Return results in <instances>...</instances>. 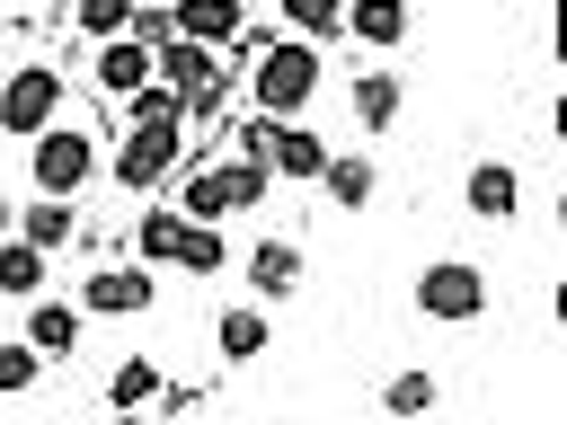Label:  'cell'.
Here are the masks:
<instances>
[{
    "label": "cell",
    "mask_w": 567,
    "mask_h": 425,
    "mask_svg": "<svg viewBox=\"0 0 567 425\" xmlns=\"http://www.w3.org/2000/svg\"><path fill=\"white\" fill-rule=\"evenodd\" d=\"M292 283H301V248L292 239H257L248 248V292L257 301H292Z\"/></svg>",
    "instance_id": "10"
},
{
    "label": "cell",
    "mask_w": 567,
    "mask_h": 425,
    "mask_svg": "<svg viewBox=\"0 0 567 425\" xmlns=\"http://www.w3.org/2000/svg\"><path fill=\"white\" fill-rule=\"evenodd\" d=\"M159 398H168V390H159V363H151V354H124V363L106 372V407H115V416L159 407Z\"/></svg>",
    "instance_id": "15"
},
{
    "label": "cell",
    "mask_w": 567,
    "mask_h": 425,
    "mask_svg": "<svg viewBox=\"0 0 567 425\" xmlns=\"http://www.w3.org/2000/svg\"><path fill=\"white\" fill-rule=\"evenodd\" d=\"M549 310H558V328H567V274H558V292H549Z\"/></svg>",
    "instance_id": "27"
},
{
    "label": "cell",
    "mask_w": 567,
    "mask_h": 425,
    "mask_svg": "<svg viewBox=\"0 0 567 425\" xmlns=\"http://www.w3.org/2000/svg\"><path fill=\"white\" fill-rule=\"evenodd\" d=\"M151 71H159V53H151L142 35H106V53H97V89H106V97H133Z\"/></svg>",
    "instance_id": "8"
},
{
    "label": "cell",
    "mask_w": 567,
    "mask_h": 425,
    "mask_svg": "<svg viewBox=\"0 0 567 425\" xmlns=\"http://www.w3.org/2000/svg\"><path fill=\"white\" fill-rule=\"evenodd\" d=\"M461 204H470V221H514V212H523V177H514V159H478V168L461 177Z\"/></svg>",
    "instance_id": "7"
},
{
    "label": "cell",
    "mask_w": 567,
    "mask_h": 425,
    "mask_svg": "<svg viewBox=\"0 0 567 425\" xmlns=\"http://www.w3.org/2000/svg\"><path fill=\"white\" fill-rule=\"evenodd\" d=\"M71 18H80V35H124L133 27V0H80Z\"/></svg>",
    "instance_id": "23"
},
{
    "label": "cell",
    "mask_w": 567,
    "mask_h": 425,
    "mask_svg": "<svg viewBox=\"0 0 567 425\" xmlns=\"http://www.w3.org/2000/svg\"><path fill=\"white\" fill-rule=\"evenodd\" d=\"M319 186H328V204H337V212H363V204L381 195V168H372L363 151H328V168H319Z\"/></svg>",
    "instance_id": "9"
},
{
    "label": "cell",
    "mask_w": 567,
    "mask_h": 425,
    "mask_svg": "<svg viewBox=\"0 0 567 425\" xmlns=\"http://www.w3.org/2000/svg\"><path fill=\"white\" fill-rule=\"evenodd\" d=\"M27 345H35L44 363L71 354V345H80V310H71V301H35V310H27Z\"/></svg>",
    "instance_id": "18"
},
{
    "label": "cell",
    "mask_w": 567,
    "mask_h": 425,
    "mask_svg": "<svg viewBox=\"0 0 567 425\" xmlns=\"http://www.w3.org/2000/svg\"><path fill=\"white\" fill-rule=\"evenodd\" d=\"M434 398H443V381H434V372H416V363L381 381V407H390V416H425Z\"/></svg>",
    "instance_id": "20"
},
{
    "label": "cell",
    "mask_w": 567,
    "mask_h": 425,
    "mask_svg": "<svg viewBox=\"0 0 567 425\" xmlns=\"http://www.w3.org/2000/svg\"><path fill=\"white\" fill-rule=\"evenodd\" d=\"M168 18H177V35H195V44H221V53L239 44V0H177Z\"/></svg>",
    "instance_id": "16"
},
{
    "label": "cell",
    "mask_w": 567,
    "mask_h": 425,
    "mask_svg": "<svg viewBox=\"0 0 567 425\" xmlns=\"http://www.w3.org/2000/svg\"><path fill=\"white\" fill-rule=\"evenodd\" d=\"M186 230H195L186 212H159V204H151V212L133 221V248H142V266H186Z\"/></svg>",
    "instance_id": "13"
},
{
    "label": "cell",
    "mask_w": 567,
    "mask_h": 425,
    "mask_svg": "<svg viewBox=\"0 0 567 425\" xmlns=\"http://www.w3.org/2000/svg\"><path fill=\"white\" fill-rule=\"evenodd\" d=\"M27 159H35V195H80V186L97 177V142L71 133V124H44Z\"/></svg>",
    "instance_id": "4"
},
{
    "label": "cell",
    "mask_w": 567,
    "mask_h": 425,
    "mask_svg": "<svg viewBox=\"0 0 567 425\" xmlns=\"http://www.w3.org/2000/svg\"><path fill=\"white\" fill-rule=\"evenodd\" d=\"M151 266H97L89 283H80V310H97V319H133V310H151Z\"/></svg>",
    "instance_id": "6"
},
{
    "label": "cell",
    "mask_w": 567,
    "mask_h": 425,
    "mask_svg": "<svg viewBox=\"0 0 567 425\" xmlns=\"http://www.w3.org/2000/svg\"><path fill=\"white\" fill-rule=\"evenodd\" d=\"M310 89H319V53H310V35L266 44V53H257V71H248L257 115H301V106H310Z\"/></svg>",
    "instance_id": "2"
},
{
    "label": "cell",
    "mask_w": 567,
    "mask_h": 425,
    "mask_svg": "<svg viewBox=\"0 0 567 425\" xmlns=\"http://www.w3.org/2000/svg\"><path fill=\"white\" fill-rule=\"evenodd\" d=\"M292 35H346V0H275Z\"/></svg>",
    "instance_id": "21"
},
{
    "label": "cell",
    "mask_w": 567,
    "mask_h": 425,
    "mask_svg": "<svg viewBox=\"0 0 567 425\" xmlns=\"http://www.w3.org/2000/svg\"><path fill=\"white\" fill-rule=\"evenodd\" d=\"M71 230H80L71 195H35V204H18V239H35L44 257H53V248H71Z\"/></svg>",
    "instance_id": "12"
},
{
    "label": "cell",
    "mask_w": 567,
    "mask_h": 425,
    "mask_svg": "<svg viewBox=\"0 0 567 425\" xmlns=\"http://www.w3.org/2000/svg\"><path fill=\"white\" fill-rule=\"evenodd\" d=\"M213 345H221V363H257V354H266V310H257V301H230V310L213 319Z\"/></svg>",
    "instance_id": "14"
},
{
    "label": "cell",
    "mask_w": 567,
    "mask_h": 425,
    "mask_svg": "<svg viewBox=\"0 0 567 425\" xmlns=\"http://www.w3.org/2000/svg\"><path fill=\"white\" fill-rule=\"evenodd\" d=\"M186 221H195V212H186ZM186 274H221V230H213V221L186 230Z\"/></svg>",
    "instance_id": "24"
},
{
    "label": "cell",
    "mask_w": 567,
    "mask_h": 425,
    "mask_svg": "<svg viewBox=\"0 0 567 425\" xmlns=\"http://www.w3.org/2000/svg\"><path fill=\"white\" fill-rule=\"evenodd\" d=\"M9 230H18V204H9V195H0V239H9Z\"/></svg>",
    "instance_id": "25"
},
{
    "label": "cell",
    "mask_w": 567,
    "mask_h": 425,
    "mask_svg": "<svg viewBox=\"0 0 567 425\" xmlns=\"http://www.w3.org/2000/svg\"><path fill=\"white\" fill-rule=\"evenodd\" d=\"M35 381H44V354H35V345H27V336H18V345H9V336H0V390H9V398H18V390H35Z\"/></svg>",
    "instance_id": "22"
},
{
    "label": "cell",
    "mask_w": 567,
    "mask_h": 425,
    "mask_svg": "<svg viewBox=\"0 0 567 425\" xmlns=\"http://www.w3.org/2000/svg\"><path fill=\"white\" fill-rule=\"evenodd\" d=\"M346 35L372 44V53L408 44V0H346Z\"/></svg>",
    "instance_id": "11"
},
{
    "label": "cell",
    "mask_w": 567,
    "mask_h": 425,
    "mask_svg": "<svg viewBox=\"0 0 567 425\" xmlns=\"http://www.w3.org/2000/svg\"><path fill=\"white\" fill-rule=\"evenodd\" d=\"M354 124L363 133H390L399 124V71H354Z\"/></svg>",
    "instance_id": "17"
},
{
    "label": "cell",
    "mask_w": 567,
    "mask_h": 425,
    "mask_svg": "<svg viewBox=\"0 0 567 425\" xmlns=\"http://www.w3.org/2000/svg\"><path fill=\"white\" fill-rule=\"evenodd\" d=\"M416 310H425V319H478V310H487V274H478L470 257H434V266L416 274Z\"/></svg>",
    "instance_id": "5"
},
{
    "label": "cell",
    "mask_w": 567,
    "mask_h": 425,
    "mask_svg": "<svg viewBox=\"0 0 567 425\" xmlns=\"http://www.w3.org/2000/svg\"><path fill=\"white\" fill-rule=\"evenodd\" d=\"M549 124H558V142H567V89H558V106H549Z\"/></svg>",
    "instance_id": "26"
},
{
    "label": "cell",
    "mask_w": 567,
    "mask_h": 425,
    "mask_svg": "<svg viewBox=\"0 0 567 425\" xmlns=\"http://www.w3.org/2000/svg\"><path fill=\"white\" fill-rule=\"evenodd\" d=\"M53 115H62V71H53V62H18V71L0 80V133H9V142H35Z\"/></svg>",
    "instance_id": "3"
},
{
    "label": "cell",
    "mask_w": 567,
    "mask_h": 425,
    "mask_svg": "<svg viewBox=\"0 0 567 425\" xmlns=\"http://www.w3.org/2000/svg\"><path fill=\"white\" fill-rule=\"evenodd\" d=\"M0 292H9V301H35V292H44V248L18 239V230L0 239Z\"/></svg>",
    "instance_id": "19"
},
{
    "label": "cell",
    "mask_w": 567,
    "mask_h": 425,
    "mask_svg": "<svg viewBox=\"0 0 567 425\" xmlns=\"http://www.w3.org/2000/svg\"><path fill=\"white\" fill-rule=\"evenodd\" d=\"M266 159H248V151H230V159H204V168H186V186H177V212H195V221H221V212H257L266 204Z\"/></svg>",
    "instance_id": "1"
}]
</instances>
